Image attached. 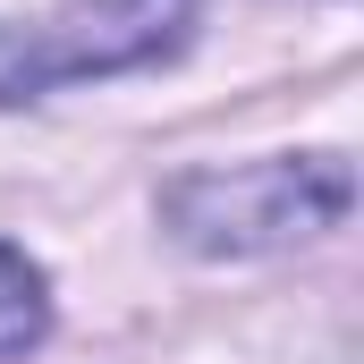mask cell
<instances>
[{"instance_id":"cell-1","label":"cell","mask_w":364,"mask_h":364,"mask_svg":"<svg viewBox=\"0 0 364 364\" xmlns=\"http://www.w3.org/2000/svg\"><path fill=\"white\" fill-rule=\"evenodd\" d=\"M339 212H348V170L339 161H255V170L186 178L170 195L178 237L186 246H212V255H255V246L314 237Z\"/></svg>"},{"instance_id":"cell-2","label":"cell","mask_w":364,"mask_h":364,"mask_svg":"<svg viewBox=\"0 0 364 364\" xmlns=\"http://www.w3.org/2000/svg\"><path fill=\"white\" fill-rule=\"evenodd\" d=\"M186 17H195V0H68L51 26H34L0 60V93H43V85L136 68V60H153V51L178 43Z\"/></svg>"},{"instance_id":"cell-3","label":"cell","mask_w":364,"mask_h":364,"mask_svg":"<svg viewBox=\"0 0 364 364\" xmlns=\"http://www.w3.org/2000/svg\"><path fill=\"white\" fill-rule=\"evenodd\" d=\"M43 322H51L43 272H34L17 246H0V356H26V348L43 339Z\"/></svg>"}]
</instances>
